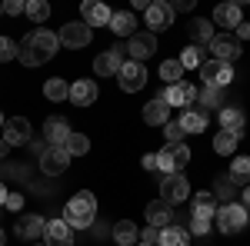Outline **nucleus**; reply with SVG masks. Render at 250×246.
I'll list each match as a JSON object with an SVG mask.
<instances>
[{
  "instance_id": "obj_36",
  "label": "nucleus",
  "mask_w": 250,
  "mask_h": 246,
  "mask_svg": "<svg viewBox=\"0 0 250 246\" xmlns=\"http://www.w3.org/2000/svg\"><path fill=\"white\" fill-rule=\"evenodd\" d=\"M63 150H67L70 160H74V156H83V153L90 150V140H87L83 133H70V136H67V143H63Z\"/></svg>"
},
{
  "instance_id": "obj_2",
  "label": "nucleus",
  "mask_w": 250,
  "mask_h": 246,
  "mask_svg": "<svg viewBox=\"0 0 250 246\" xmlns=\"http://www.w3.org/2000/svg\"><path fill=\"white\" fill-rule=\"evenodd\" d=\"M63 223L70 229H90L97 220V200L94 193H77V196H70V203L63 207V216H60Z\"/></svg>"
},
{
  "instance_id": "obj_5",
  "label": "nucleus",
  "mask_w": 250,
  "mask_h": 246,
  "mask_svg": "<svg viewBox=\"0 0 250 246\" xmlns=\"http://www.w3.org/2000/svg\"><path fill=\"white\" fill-rule=\"evenodd\" d=\"M200 80H204V87H217V90H224L227 83L233 80V63H220V60H204L200 63Z\"/></svg>"
},
{
  "instance_id": "obj_54",
  "label": "nucleus",
  "mask_w": 250,
  "mask_h": 246,
  "mask_svg": "<svg viewBox=\"0 0 250 246\" xmlns=\"http://www.w3.org/2000/svg\"><path fill=\"white\" fill-rule=\"evenodd\" d=\"M0 14H3V3H0Z\"/></svg>"
},
{
  "instance_id": "obj_17",
  "label": "nucleus",
  "mask_w": 250,
  "mask_h": 246,
  "mask_svg": "<svg viewBox=\"0 0 250 246\" xmlns=\"http://www.w3.org/2000/svg\"><path fill=\"white\" fill-rule=\"evenodd\" d=\"M144 213H147V223H150L154 229H167L170 220H173V207L167 203V200H150Z\"/></svg>"
},
{
  "instance_id": "obj_7",
  "label": "nucleus",
  "mask_w": 250,
  "mask_h": 246,
  "mask_svg": "<svg viewBox=\"0 0 250 246\" xmlns=\"http://www.w3.org/2000/svg\"><path fill=\"white\" fill-rule=\"evenodd\" d=\"M60 43L63 47H70V50H80V47H87L90 40H94V30L83 23V20H74V23H63L60 27Z\"/></svg>"
},
{
  "instance_id": "obj_46",
  "label": "nucleus",
  "mask_w": 250,
  "mask_h": 246,
  "mask_svg": "<svg viewBox=\"0 0 250 246\" xmlns=\"http://www.w3.org/2000/svg\"><path fill=\"white\" fill-rule=\"evenodd\" d=\"M170 10L173 14H180V10L187 14V10H193V0H177V3H170Z\"/></svg>"
},
{
  "instance_id": "obj_56",
  "label": "nucleus",
  "mask_w": 250,
  "mask_h": 246,
  "mask_svg": "<svg viewBox=\"0 0 250 246\" xmlns=\"http://www.w3.org/2000/svg\"><path fill=\"white\" fill-rule=\"evenodd\" d=\"M37 246H43V243H37Z\"/></svg>"
},
{
  "instance_id": "obj_53",
  "label": "nucleus",
  "mask_w": 250,
  "mask_h": 246,
  "mask_svg": "<svg viewBox=\"0 0 250 246\" xmlns=\"http://www.w3.org/2000/svg\"><path fill=\"white\" fill-rule=\"evenodd\" d=\"M0 246H3V233H0Z\"/></svg>"
},
{
  "instance_id": "obj_22",
  "label": "nucleus",
  "mask_w": 250,
  "mask_h": 246,
  "mask_svg": "<svg viewBox=\"0 0 250 246\" xmlns=\"http://www.w3.org/2000/svg\"><path fill=\"white\" fill-rule=\"evenodd\" d=\"M67 100H70L74 107H90V103L97 100V83H94V80H74Z\"/></svg>"
},
{
  "instance_id": "obj_10",
  "label": "nucleus",
  "mask_w": 250,
  "mask_h": 246,
  "mask_svg": "<svg viewBox=\"0 0 250 246\" xmlns=\"http://www.w3.org/2000/svg\"><path fill=\"white\" fill-rule=\"evenodd\" d=\"M120 90H127V94H137V90H144V83H147V67L144 63H134V60H127L124 67H120Z\"/></svg>"
},
{
  "instance_id": "obj_43",
  "label": "nucleus",
  "mask_w": 250,
  "mask_h": 246,
  "mask_svg": "<svg viewBox=\"0 0 250 246\" xmlns=\"http://www.w3.org/2000/svg\"><path fill=\"white\" fill-rule=\"evenodd\" d=\"M140 243H147V246H160V229L147 227L144 233H140Z\"/></svg>"
},
{
  "instance_id": "obj_13",
  "label": "nucleus",
  "mask_w": 250,
  "mask_h": 246,
  "mask_svg": "<svg viewBox=\"0 0 250 246\" xmlns=\"http://www.w3.org/2000/svg\"><path fill=\"white\" fill-rule=\"evenodd\" d=\"M3 140L10 147H27L30 143V120L27 116H10L3 123Z\"/></svg>"
},
{
  "instance_id": "obj_25",
  "label": "nucleus",
  "mask_w": 250,
  "mask_h": 246,
  "mask_svg": "<svg viewBox=\"0 0 250 246\" xmlns=\"http://www.w3.org/2000/svg\"><path fill=\"white\" fill-rule=\"evenodd\" d=\"M210 193H213V200H217V203H237L240 187H237L230 176L224 173V176H217V180H213V189H210Z\"/></svg>"
},
{
  "instance_id": "obj_23",
  "label": "nucleus",
  "mask_w": 250,
  "mask_h": 246,
  "mask_svg": "<svg viewBox=\"0 0 250 246\" xmlns=\"http://www.w3.org/2000/svg\"><path fill=\"white\" fill-rule=\"evenodd\" d=\"M170 120V107L164 103V96H154L147 107H144V123L147 127H164Z\"/></svg>"
},
{
  "instance_id": "obj_12",
  "label": "nucleus",
  "mask_w": 250,
  "mask_h": 246,
  "mask_svg": "<svg viewBox=\"0 0 250 246\" xmlns=\"http://www.w3.org/2000/svg\"><path fill=\"white\" fill-rule=\"evenodd\" d=\"M67 167H70V156L63 147H47L40 153V170L47 176H60V173H67Z\"/></svg>"
},
{
  "instance_id": "obj_28",
  "label": "nucleus",
  "mask_w": 250,
  "mask_h": 246,
  "mask_svg": "<svg viewBox=\"0 0 250 246\" xmlns=\"http://www.w3.org/2000/svg\"><path fill=\"white\" fill-rule=\"evenodd\" d=\"M110 30H114L117 37H134L137 34V20H134V14H130V10H120V14H114V17H110Z\"/></svg>"
},
{
  "instance_id": "obj_42",
  "label": "nucleus",
  "mask_w": 250,
  "mask_h": 246,
  "mask_svg": "<svg viewBox=\"0 0 250 246\" xmlns=\"http://www.w3.org/2000/svg\"><path fill=\"white\" fill-rule=\"evenodd\" d=\"M187 233H190V236H207V233H210V220H197V216H190Z\"/></svg>"
},
{
  "instance_id": "obj_34",
  "label": "nucleus",
  "mask_w": 250,
  "mask_h": 246,
  "mask_svg": "<svg viewBox=\"0 0 250 246\" xmlns=\"http://www.w3.org/2000/svg\"><path fill=\"white\" fill-rule=\"evenodd\" d=\"M167 156H170V163H173V173H180L187 163H190V150H187V143H170L167 147Z\"/></svg>"
},
{
  "instance_id": "obj_11",
  "label": "nucleus",
  "mask_w": 250,
  "mask_h": 246,
  "mask_svg": "<svg viewBox=\"0 0 250 246\" xmlns=\"http://www.w3.org/2000/svg\"><path fill=\"white\" fill-rule=\"evenodd\" d=\"M157 96H164V103H167V107H180V110H187L193 100H197V87H190L187 80H180V83L167 87L164 94H157Z\"/></svg>"
},
{
  "instance_id": "obj_38",
  "label": "nucleus",
  "mask_w": 250,
  "mask_h": 246,
  "mask_svg": "<svg viewBox=\"0 0 250 246\" xmlns=\"http://www.w3.org/2000/svg\"><path fill=\"white\" fill-rule=\"evenodd\" d=\"M160 80H167V87L180 83V80H184V67H180L177 60H164V63H160Z\"/></svg>"
},
{
  "instance_id": "obj_39",
  "label": "nucleus",
  "mask_w": 250,
  "mask_h": 246,
  "mask_svg": "<svg viewBox=\"0 0 250 246\" xmlns=\"http://www.w3.org/2000/svg\"><path fill=\"white\" fill-rule=\"evenodd\" d=\"M197 100H200V107H220V103H224V90L204 87V90H197Z\"/></svg>"
},
{
  "instance_id": "obj_14",
  "label": "nucleus",
  "mask_w": 250,
  "mask_h": 246,
  "mask_svg": "<svg viewBox=\"0 0 250 246\" xmlns=\"http://www.w3.org/2000/svg\"><path fill=\"white\" fill-rule=\"evenodd\" d=\"M144 14H147V27H150V34L167 30V27L173 23V10H170V3H164V0H154Z\"/></svg>"
},
{
  "instance_id": "obj_18",
  "label": "nucleus",
  "mask_w": 250,
  "mask_h": 246,
  "mask_svg": "<svg viewBox=\"0 0 250 246\" xmlns=\"http://www.w3.org/2000/svg\"><path fill=\"white\" fill-rule=\"evenodd\" d=\"M43 227H47L43 216H37V213H23L14 229H17L20 240H43Z\"/></svg>"
},
{
  "instance_id": "obj_35",
  "label": "nucleus",
  "mask_w": 250,
  "mask_h": 246,
  "mask_svg": "<svg viewBox=\"0 0 250 246\" xmlns=\"http://www.w3.org/2000/svg\"><path fill=\"white\" fill-rule=\"evenodd\" d=\"M227 176H230L237 187H240V183H250V156H237L230 163V173H227Z\"/></svg>"
},
{
  "instance_id": "obj_30",
  "label": "nucleus",
  "mask_w": 250,
  "mask_h": 246,
  "mask_svg": "<svg viewBox=\"0 0 250 246\" xmlns=\"http://www.w3.org/2000/svg\"><path fill=\"white\" fill-rule=\"evenodd\" d=\"M207 60V54H204V47H184L180 50V57H177V63L184 67V70H200V63Z\"/></svg>"
},
{
  "instance_id": "obj_1",
  "label": "nucleus",
  "mask_w": 250,
  "mask_h": 246,
  "mask_svg": "<svg viewBox=\"0 0 250 246\" xmlns=\"http://www.w3.org/2000/svg\"><path fill=\"white\" fill-rule=\"evenodd\" d=\"M57 50H60V37L54 30H47V27H37L34 34H27L17 43V60L23 67H40V63H47V60L54 57Z\"/></svg>"
},
{
  "instance_id": "obj_24",
  "label": "nucleus",
  "mask_w": 250,
  "mask_h": 246,
  "mask_svg": "<svg viewBox=\"0 0 250 246\" xmlns=\"http://www.w3.org/2000/svg\"><path fill=\"white\" fill-rule=\"evenodd\" d=\"M220 130H230L237 133V136H244V123H247V116H244V110L240 107H220Z\"/></svg>"
},
{
  "instance_id": "obj_3",
  "label": "nucleus",
  "mask_w": 250,
  "mask_h": 246,
  "mask_svg": "<svg viewBox=\"0 0 250 246\" xmlns=\"http://www.w3.org/2000/svg\"><path fill=\"white\" fill-rule=\"evenodd\" d=\"M217 229L220 233H227V236H233V233H244V227H247L250 220V209L244 207V203H224V207H217Z\"/></svg>"
},
{
  "instance_id": "obj_21",
  "label": "nucleus",
  "mask_w": 250,
  "mask_h": 246,
  "mask_svg": "<svg viewBox=\"0 0 250 246\" xmlns=\"http://www.w3.org/2000/svg\"><path fill=\"white\" fill-rule=\"evenodd\" d=\"M43 246H74L70 240V227L63 223V220H47V227H43Z\"/></svg>"
},
{
  "instance_id": "obj_41",
  "label": "nucleus",
  "mask_w": 250,
  "mask_h": 246,
  "mask_svg": "<svg viewBox=\"0 0 250 246\" xmlns=\"http://www.w3.org/2000/svg\"><path fill=\"white\" fill-rule=\"evenodd\" d=\"M17 57V43L10 37H0V63H7V60Z\"/></svg>"
},
{
  "instance_id": "obj_15",
  "label": "nucleus",
  "mask_w": 250,
  "mask_h": 246,
  "mask_svg": "<svg viewBox=\"0 0 250 246\" xmlns=\"http://www.w3.org/2000/svg\"><path fill=\"white\" fill-rule=\"evenodd\" d=\"M80 14H83V23L87 27H110V17H114V10L107 3H100V0H87L80 7Z\"/></svg>"
},
{
  "instance_id": "obj_44",
  "label": "nucleus",
  "mask_w": 250,
  "mask_h": 246,
  "mask_svg": "<svg viewBox=\"0 0 250 246\" xmlns=\"http://www.w3.org/2000/svg\"><path fill=\"white\" fill-rule=\"evenodd\" d=\"M23 7H27L23 0H3V14H10V17H20Z\"/></svg>"
},
{
  "instance_id": "obj_6",
  "label": "nucleus",
  "mask_w": 250,
  "mask_h": 246,
  "mask_svg": "<svg viewBox=\"0 0 250 246\" xmlns=\"http://www.w3.org/2000/svg\"><path fill=\"white\" fill-rule=\"evenodd\" d=\"M210 50V60H220V63H233L240 57V40L233 34H213V40L207 43Z\"/></svg>"
},
{
  "instance_id": "obj_8",
  "label": "nucleus",
  "mask_w": 250,
  "mask_h": 246,
  "mask_svg": "<svg viewBox=\"0 0 250 246\" xmlns=\"http://www.w3.org/2000/svg\"><path fill=\"white\" fill-rule=\"evenodd\" d=\"M127 54H130V60H134V63L150 60L157 54V37L150 34V30H137L134 37L127 40Z\"/></svg>"
},
{
  "instance_id": "obj_37",
  "label": "nucleus",
  "mask_w": 250,
  "mask_h": 246,
  "mask_svg": "<svg viewBox=\"0 0 250 246\" xmlns=\"http://www.w3.org/2000/svg\"><path fill=\"white\" fill-rule=\"evenodd\" d=\"M23 14L34 20V23H43V20L50 17V3H47V0H27Z\"/></svg>"
},
{
  "instance_id": "obj_49",
  "label": "nucleus",
  "mask_w": 250,
  "mask_h": 246,
  "mask_svg": "<svg viewBox=\"0 0 250 246\" xmlns=\"http://www.w3.org/2000/svg\"><path fill=\"white\" fill-rule=\"evenodd\" d=\"M240 200H244V207L250 209V187H244V189H240Z\"/></svg>"
},
{
  "instance_id": "obj_4",
  "label": "nucleus",
  "mask_w": 250,
  "mask_h": 246,
  "mask_svg": "<svg viewBox=\"0 0 250 246\" xmlns=\"http://www.w3.org/2000/svg\"><path fill=\"white\" fill-rule=\"evenodd\" d=\"M157 180H160V200H167V203H184L187 196H190V183H187V176L184 173H157Z\"/></svg>"
},
{
  "instance_id": "obj_16",
  "label": "nucleus",
  "mask_w": 250,
  "mask_h": 246,
  "mask_svg": "<svg viewBox=\"0 0 250 246\" xmlns=\"http://www.w3.org/2000/svg\"><path fill=\"white\" fill-rule=\"evenodd\" d=\"M180 130L184 133H204L207 130V123H210V116L204 107H187V110H180Z\"/></svg>"
},
{
  "instance_id": "obj_50",
  "label": "nucleus",
  "mask_w": 250,
  "mask_h": 246,
  "mask_svg": "<svg viewBox=\"0 0 250 246\" xmlns=\"http://www.w3.org/2000/svg\"><path fill=\"white\" fill-rule=\"evenodd\" d=\"M7 153H10V143H7V140H3V136H0V160H3V156H7Z\"/></svg>"
},
{
  "instance_id": "obj_52",
  "label": "nucleus",
  "mask_w": 250,
  "mask_h": 246,
  "mask_svg": "<svg viewBox=\"0 0 250 246\" xmlns=\"http://www.w3.org/2000/svg\"><path fill=\"white\" fill-rule=\"evenodd\" d=\"M3 123H7V116H3V114H0V127H3Z\"/></svg>"
},
{
  "instance_id": "obj_40",
  "label": "nucleus",
  "mask_w": 250,
  "mask_h": 246,
  "mask_svg": "<svg viewBox=\"0 0 250 246\" xmlns=\"http://www.w3.org/2000/svg\"><path fill=\"white\" fill-rule=\"evenodd\" d=\"M164 136H167V143H184L180 123H177V120H167V123H164Z\"/></svg>"
},
{
  "instance_id": "obj_9",
  "label": "nucleus",
  "mask_w": 250,
  "mask_h": 246,
  "mask_svg": "<svg viewBox=\"0 0 250 246\" xmlns=\"http://www.w3.org/2000/svg\"><path fill=\"white\" fill-rule=\"evenodd\" d=\"M124 54H127V47H120V43H117V47H110V50H104V54L94 60V74L97 76L120 74V67L127 63V57H124Z\"/></svg>"
},
{
  "instance_id": "obj_31",
  "label": "nucleus",
  "mask_w": 250,
  "mask_h": 246,
  "mask_svg": "<svg viewBox=\"0 0 250 246\" xmlns=\"http://www.w3.org/2000/svg\"><path fill=\"white\" fill-rule=\"evenodd\" d=\"M237 133L230 130H217L213 133V153H220V156H233V150H237Z\"/></svg>"
},
{
  "instance_id": "obj_48",
  "label": "nucleus",
  "mask_w": 250,
  "mask_h": 246,
  "mask_svg": "<svg viewBox=\"0 0 250 246\" xmlns=\"http://www.w3.org/2000/svg\"><path fill=\"white\" fill-rule=\"evenodd\" d=\"M233 37H237V40H250V23H247V20L237 27V34H233Z\"/></svg>"
},
{
  "instance_id": "obj_27",
  "label": "nucleus",
  "mask_w": 250,
  "mask_h": 246,
  "mask_svg": "<svg viewBox=\"0 0 250 246\" xmlns=\"http://www.w3.org/2000/svg\"><path fill=\"white\" fill-rule=\"evenodd\" d=\"M140 229L134 227V220H117L114 223V246H137Z\"/></svg>"
},
{
  "instance_id": "obj_20",
  "label": "nucleus",
  "mask_w": 250,
  "mask_h": 246,
  "mask_svg": "<svg viewBox=\"0 0 250 246\" xmlns=\"http://www.w3.org/2000/svg\"><path fill=\"white\" fill-rule=\"evenodd\" d=\"M190 216H197V220H210L217 216V200H213V193L207 189V193H193L190 196Z\"/></svg>"
},
{
  "instance_id": "obj_33",
  "label": "nucleus",
  "mask_w": 250,
  "mask_h": 246,
  "mask_svg": "<svg viewBox=\"0 0 250 246\" xmlns=\"http://www.w3.org/2000/svg\"><path fill=\"white\" fill-rule=\"evenodd\" d=\"M190 37H193V47H200V43H210L213 40V23L210 20H193L190 23Z\"/></svg>"
},
{
  "instance_id": "obj_45",
  "label": "nucleus",
  "mask_w": 250,
  "mask_h": 246,
  "mask_svg": "<svg viewBox=\"0 0 250 246\" xmlns=\"http://www.w3.org/2000/svg\"><path fill=\"white\" fill-rule=\"evenodd\" d=\"M7 209H23V196L20 193H10L7 196Z\"/></svg>"
},
{
  "instance_id": "obj_26",
  "label": "nucleus",
  "mask_w": 250,
  "mask_h": 246,
  "mask_svg": "<svg viewBox=\"0 0 250 246\" xmlns=\"http://www.w3.org/2000/svg\"><path fill=\"white\" fill-rule=\"evenodd\" d=\"M213 20H217L220 27H230V30H237V27L244 23V14H240V3H220V7L213 10Z\"/></svg>"
},
{
  "instance_id": "obj_55",
  "label": "nucleus",
  "mask_w": 250,
  "mask_h": 246,
  "mask_svg": "<svg viewBox=\"0 0 250 246\" xmlns=\"http://www.w3.org/2000/svg\"><path fill=\"white\" fill-rule=\"evenodd\" d=\"M137 246H147V243H137Z\"/></svg>"
},
{
  "instance_id": "obj_47",
  "label": "nucleus",
  "mask_w": 250,
  "mask_h": 246,
  "mask_svg": "<svg viewBox=\"0 0 250 246\" xmlns=\"http://www.w3.org/2000/svg\"><path fill=\"white\" fill-rule=\"evenodd\" d=\"M144 170L157 173V153H147V156H144Z\"/></svg>"
},
{
  "instance_id": "obj_32",
  "label": "nucleus",
  "mask_w": 250,
  "mask_h": 246,
  "mask_svg": "<svg viewBox=\"0 0 250 246\" xmlns=\"http://www.w3.org/2000/svg\"><path fill=\"white\" fill-rule=\"evenodd\" d=\"M43 96H47V100H54V103H57V100H67V96H70V87H67V80H60V76H50V80L43 83Z\"/></svg>"
},
{
  "instance_id": "obj_51",
  "label": "nucleus",
  "mask_w": 250,
  "mask_h": 246,
  "mask_svg": "<svg viewBox=\"0 0 250 246\" xmlns=\"http://www.w3.org/2000/svg\"><path fill=\"white\" fill-rule=\"evenodd\" d=\"M7 196H10V193H7V187L0 183V207H7Z\"/></svg>"
},
{
  "instance_id": "obj_19",
  "label": "nucleus",
  "mask_w": 250,
  "mask_h": 246,
  "mask_svg": "<svg viewBox=\"0 0 250 246\" xmlns=\"http://www.w3.org/2000/svg\"><path fill=\"white\" fill-rule=\"evenodd\" d=\"M70 133H74V130H70V123H67L63 116H47V123H43V136H47L50 147H63Z\"/></svg>"
},
{
  "instance_id": "obj_29",
  "label": "nucleus",
  "mask_w": 250,
  "mask_h": 246,
  "mask_svg": "<svg viewBox=\"0 0 250 246\" xmlns=\"http://www.w3.org/2000/svg\"><path fill=\"white\" fill-rule=\"evenodd\" d=\"M160 246H190V233H187V227H167L160 229Z\"/></svg>"
}]
</instances>
